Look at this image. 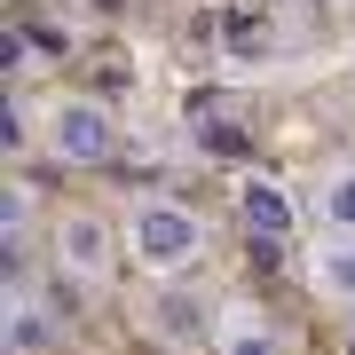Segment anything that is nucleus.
I'll list each match as a JSON object with an SVG mask.
<instances>
[{
  "instance_id": "obj_2",
  "label": "nucleus",
  "mask_w": 355,
  "mask_h": 355,
  "mask_svg": "<svg viewBox=\"0 0 355 355\" xmlns=\"http://www.w3.org/2000/svg\"><path fill=\"white\" fill-rule=\"evenodd\" d=\"M48 150L64 166H103L119 150V127H111L103 103H55V111H48Z\"/></svg>"
},
{
  "instance_id": "obj_3",
  "label": "nucleus",
  "mask_w": 355,
  "mask_h": 355,
  "mask_svg": "<svg viewBox=\"0 0 355 355\" xmlns=\"http://www.w3.org/2000/svg\"><path fill=\"white\" fill-rule=\"evenodd\" d=\"M55 268L79 284L111 277V229H103V214H64L55 221Z\"/></svg>"
},
{
  "instance_id": "obj_9",
  "label": "nucleus",
  "mask_w": 355,
  "mask_h": 355,
  "mask_svg": "<svg viewBox=\"0 0 355 355\" xmlns=\"http://www.w3.org/2000/svg\"><path fill=\"white\" fill-rule=\"evenodd\" d=\"M229 48H237V55H253V48H268V32L253 24V16H229Z\"/></svg>"
},
{
  "instance_id": "obj_6",
  "label": "nucleus",
  "mask_w": 355,
  "mask_h": 355,
  "mask_svg": "<svg viewBox=\"0 0 355 355\" xmlns=\"http://www.w3.org/2000/svg\"><path fill=\"white\" fill-rule=\"evenodd\" d=\"M316 284L331 292V300H347V308H355V245H331V253L316 261Z\"/></svg>"
},
{
  "instance_id": "obj_7",
  "label": "nucleus",
  "mask_w": 355,
  "mask_h": 355,
  "mask_svg": "<svg viewBox=\"0 0 355 355\" xmlns=\"http://www.w3.org/2000/svg\"><path fill=\"white\" fill-rule=\"evenodd\" d=\"M324 221H331V229H347V237H355V166H347V174H331V182H324Z\"/></svg>"
},
{
  "instance_id": "obj_11",
  "label": "nucleus",
  "mask_w": 355,
  "mask_h": 355,
  "mask_svg": "<svg viewBox=\"0 0 355 355\" xmlns=\"http://www.w3.org/2000/svg\"><path fill=\"white\" fill-rule=\"evenodd\" d=\"M308 8H324V0H308Z\"/></svg>"
},
{
  "instance_id": "obj_4",
  "label": "nucleus",
  "mask_w": 355,
  "mask_h": 355,
  "mask_svg": "<svg viewBox=\"0 0 355 355\" xmlns=\"http://www.w3.org/2000/svg\"><path fill=\"white\" fill-rule=\"evenodd\" d=\"M237 214H245L253 237H292V198L277 190V182H245V190H237Z\"/></svg>"
},
{
  "instance_id": "obj_5",
  "label": "nucleus",
  "mask_w": 355,
  "mask_h": 355,
  "mask_svg": "<svg viewBox=\"0 0 355 355\" xmlns=\"http://www.w3.org/2000/svg\"><path fill=\"white\" fill-rule=\"evenodd\" d=\"M158 331H166L174 347H190V340H205V331H214V308L190 300V292H166V300H158Z\"/></svg>"
},
{
  "instance_id": "obj_1",
  "label": "nucleus",
  "mask_w": 355,
  "mask_h": 355,
  "mask_svg": "<svg viewBox=\"0 0 355 355\" xmlns=\"http://www.w3.org/2000/svg\"><path fill=\"white\" fill-rule=\"evenodd\" d=\"M127 253L150 268V277H182V268L205 253V229H198L190 205H174V198H142L135 221H127Z\"/></svg>"
},
{
  "instance_id": "obj_12",
  "label": "nucleus",
  "mask_w": 355,
  "mask_h": 355,
  "mask_svg": "<svg viewBox=\"0 0 355 355\" xmlns=\"http://www.w3.org/2000/svg\"><path fill=\"white\" fill-rule=\"evenodd\" d=\"M8 355H16V347H8Z\"/></svg>"
},
{
  "instance_id": "obj_8",
  "label": "nucleus",
  "mask_w": 355,
  "mask_h": 355,
  "mask_svg": "<svg viewBox=\"0 0 355 355\" xmlns=\"http://www.w3.org/2000/svg\"><path fill=\"white\" fill-rule=\"evenodd\" d=\"M229 355H277V340H268L261 324H245V316H237V324H229Z\"/></svg>"
},
{
  "instance_id": "obj_10",
  "label": "nucleus",
  "mask_w": 355,
  "mask_h": 355,
  "mask_svg": "<svg viewBox=\"0 0 355 355\" xmlns=\"http://www.w3.org/2000/svg\"><path fill=\"white\" fill-rule=\"evenodd\" d=\"M347 355H355V324H347Z\"/></svg>"
}]
</instances>
